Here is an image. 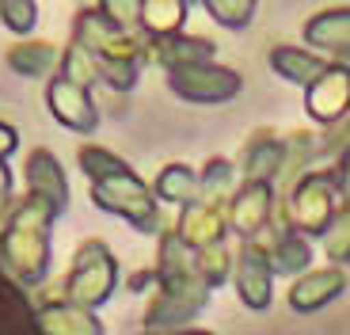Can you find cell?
Wrapping results in <instances>:
<instances>
[{
  "label": "cell",
  "instance_id": "obj_1",
  "mask_svg": "<svg viewBox=\"0 0 350 335\" xmlns=\"http://www.w3.org/2000/svg\"><path fill=\"white\" fill-rule=\"evenodd\" d=\"M62 213L50 202L23 194L12 206V217L0 232V274L16 286H38L50 274V229Z\"/></svg>",
  "mask_w": 350,
  "mask_h": 335
},
{
  "label": "cell",
  "instance_id": "obj_2",
  "mask_svg": "<svg viewBox=\"0 0 350 335\" xmlns=\"http://www.w3.org/2000/svg\"><path fill=\"white\" fill-rule=\"evenodd\" d=\"M339 210H342V194L339 183H335V168H308L301 179H293L286 202L278 206L282 221L305 240L312 237L324 240L335 217H339Z\"/></svg>",
  "mask_w": 350,
  "mask_h": 335
},
{
  "label": "cell",
  "instance_id": "obj_3",
  "mask_svg": "<svg viewBox=\"0 0 350 335\" xmlns=\"http://www.w3.org/2000/svg\"><path fill=\"white\" fill-rule=\"evenodd\" d=\"M92 202L103 213H114V217L130 221L133 229L145 232V237H157V232L167 229L164 217H160V202H157V194H152V187L133 168L92 183Z\"/></svg>",
  "mask_w": 350,
  "mask_h": 335
},
{
  "label": "cell",
  "instance_id": "obj_4",
  "mask_svg": "<svg viewBox=\"0 0 350 335\" xmlns=\"http://www.w3.org/2000/svg\"><path fill=\"white\" fill-rule=\"evenodd\" d=\"M118 290V259L103 240H84L72 256V267L65 274V301L96 312L99 305L114 297Z\"/></svg>",
  "mask_w": 350,
  "mask_h": 335
},
{
  "label": "cell",
  "instance_id": "obj_5",
  "mask_svg": "<svg viewBox=\"0 0 350 335\" xmlns=\"http://www.w3.org/2000/svg\"><path fill=\"white\" fill-rule=\"evenodd\" d=\"M213 290L194 274H183V278H167V282H157L149 297V309H145V332H183V324L202 317V309L210 305Z\"/></svg>",
  "mask_w": 350,
  "mask_h": 335
},
{
  "label": "cell",
  "instance_id": "obj_6",
  "mask_svg": "<svg viewBox=\"0 0 350 335\" xmlns=\"http://www.w3.org/2000/svg\"><path fill=\"white\" fill-rule=\"evenodd\" d=\"M167 88L175 92L179 99L187 103H202V107H213V103H228L237 99L240 88H244V77L228 65H183V69H172L167 72Z\"/></svg>",
  "mask_w": 350,
  "mask_h": 335
},
{
  "label": "cell",
  "instance_id": "obj_7",
  "mask_svg": "<svg viewBox=\"0 0 350 335\" xmlns=\"http://www.w3.org/2000/svg\"><path fill=\"white\" fill-rule=\"evenodd\" d=\"M274 213H278V194L271 183H240V191L228 202V232L240 244H255L271 229Z\"/></svg>",
  "mask_w": 350,
  "mask_h": 335
},
{
  "label": "cell",
  "instance_id": "obj_8",
  "mask_svg": "<svg viewBox=\"0 0 350 335\" xmlns=\"http://www.w3.org/2000/svg\"><path fill=\"white\" fill-rule=\"evenodd\" d=\"M255 244L267 252V263H271V271H274V278H301V274H308L312 271V244H308L301 232H293L282 221V213H274V221H271V229L262 232Z\"/></svg>",
  "mask_w": 350,
  "mask_h": 335
},
{
  "label": "cell",
  "instance_id": "obj_9",
  "mask_svg": "<svg viewBox=\"0 0 350 335\" xmlns=\"http://www.w3.org/2000/svg\"><path fill=\"white\" fill-rule=\"evenodd\" d=\"M305 111L324 130H335L339 122H347L350 118V65H339V62L327 65L324 77L305 92Z\"/></svg>",
  "mask_w": 350,
  "mask_h": 335
},
{
  "label": "cell",
  "instance_id": "obj_10",
  "mask_svg": "<svg viewBox=\"0 0 350 335\" xmlns=\"http://www.w3.org/2000/svg\"><path fill=\"white\" fill-rule=\"evenodd\" d=\"M232 282L247 309L262 312L274 301V271L267 263V252L259 244H240L237 247V267H232Z\"/></svg>",
  "mask_w": 350,
  "mask_h": 335
},
{
  "label": "cell",
  "instance_id": "obj_11",
  "mask_svg": "<svg viewBox=\"0 0 350 335\" xmlns=\"http://www.w3.org/2000/svg\"><path fill=\"white\" fill-rule=\"evenodd\" d=\"M46 107L50 115L65 126V130H77V133H92L99 126V107L92 99V92L72 84L65 77H53L46 84Z\"/></svg>",
  "mask_w": 350,
  "mask_h": 335
},
{
  "label": "cell",
  "instance_id": "obj_12",
  "mask_svg": "<svg viewBox=\"0 0 350 335\" xmlns=\"http://www.w3.org/2000/svg\"><path fill=\"white\" fill-rule=\"evenodd\" d=\"M347 286H350V278L342 267H316V271H308L289 282L286 301L293 312H316V309H324V305H332L339 293H347Z\"/></svg>",
  "mask_w": 350,
  "mask_h": 335
},
{
  "label": "cell",
  "instance_id": "obj_13",
  "mask_svg": "<svg viewBox=\"0 0 350 335\" xmlns=\"http://www.w3.org/2000/svg\"><path fill=\"white\" fill-rule=\"evenodd\" d=\"M172 229L179 232V240H183L191 252H202V247L228 240V210L191 202V206H183V210H179V221H175Z\"/></svg>",
  "mask_w": 350,
  "mask_h": 335
},
{
  "label": "cell",
  "instance_id": "obj_14",
  "mask_svg": "<svg viewBox=\"0 0 350 335\" xmlns=\"http://www.w3.org/2000/svg\"><path fill=\"white\" fill-rule=\"evenodd\" d=\"M23 179H27V194H35V198L50 202L57 213H65V206H69V183H65L62 160L53 157L50 149H35L27 157Z\"/></svg>",
  "mask_w": 350,
  "mask_h": 335
},
{
  "label": "cell",
  "instance_id": "obj_15",
  "mask_svg": "<svg viewBox=\"0 0 350 335\" xmlns=\"http://www.w3.org/2000/svg\"><path fill=\"white\" fill-rule=\"evenodd\" d=\"M286 168V137H278L274 130L255 133L244 149V160H240V183H271L282 176Z\"/></svg>",
  "mask_w": 350,
  "mask_h": 335
},
{
  "label": "cell",
  "instance_id": "obj_16",
  "mask_svg": "<svg viewBox=\"0 0 350 335\" xmlns=\"http://www.w3.org/2000/svg\"><path fill=\"white\" fill-rule=\"evenodd\" d=\"M217 46L206 35H167V38H149V62L160 65L164 72L183 69V65H210Z\"/></svg>",
  "mask_w": 350,
  "mask_h": 335
},
{
  "label": "cell",
  "instance_id": "obj_17",
  "mask_svg": "<svg viewBox=\"0 0 350 335\" xmlns=\"http://www.w3.org/2000/svg\"><path fill=\"white\" fill-rule=\"evenodd\" d=\"M305 42L332 53L339 65H350V8H324L305 23Z\"/></svg>",
  "mask_w": 350,
  "mask_h": 335
},
{
  "label": "cell",
  "instance_id": "obj_18",
  "mask_svg": "<svg viewBox=\"0 0 350 335\" xmlns=\"http://www.w3.org/2000/svg\"><path fill=\"white\" fill-rule=\"evenodd\" d=\"M267 62H271V69L278 72L286 84H297V88H305V92L312 88L316 80L327 72V65H332L324 53L301 50V46H274Z\"/></svg>",
  "mask_w": 350,
  "mask_h": 335
},
{
  "label": "cell",
  "instance_id": "obj_19",
  "mask_svg": "<svg viewBox=\"0 0 350 335\" xmlns=\"http://www.w3.org/2000/svg\"><path fill=\"white\" fill-rule=\"evenodd\" d=\"M38 332L42 335H103V320L96 312L69 305V301H42L38 305Z\"/></svg>",
  "mask_w": 350,
  "mask_h": 335
},
{
  "label": "cell",
  "instance_id": "obj_20",
  "mask_svg": "<svg viewBox=\"0 0 350 335\" xmlns=\"http://www.w3.org/2000/svg\"><path fill=\"white\" fill-rule=\"evenodd\" d=\"M0 335H42L38 332V309L31 305L23 286L0 274Z\"/></svg>",
  "mask_w": 350,
  "mask_h": 335
},
{
  "label": "cell",
  "instance_id": "obj_21",
  "mask_svg": "<svg viewBox=\"0 0 350 335\" xmlns=\"http://www.w3.org/2000/svg\"><path fill=\"white\" fill-rule=\"evenodd\" d=\"M240 191V168L225 157H213L210 164L202 168L198 176V202L202 206H217V210H228L232 194Z\"/></svg>",
  "mask_w": 350,
  "mask_h": 335
},
{
  "label": "cell",
  "instance_id": "obj_22",
  "mask_svg": "<svg viewBox=\"0 0 350 335\" xmlns=\"http://www.w3.org/2000/svg\"><path fill=\"white\" fill-rule=\"evenodd\" d=\"M187 23V0H141V35L167 38L183 35Z\"/></svg>",
  "mask_w": 350,
  "mask_h": 335
},
{
  "label": "cell",
  "instance_id": "obj_23",
  "mask_svg": "<svg viewBox=\"0 0 350 335\" xmlns=\"http://www.w3.org/2000/svg\"><path fill=\"white\" fill-rule=\"evenodd\" d=\"M152 194H157V202H172V206H191L198 202V172L191 164H167L160 168L157 183H152Z\"/></svg>",
  "mask_w": 350,
  "mask_h": 335
},
{
  "label": "cell",
  "instance_id": "obj_24",
  "mask_svg": "<svg viewBox=\"0 0 350 335\" xmlns=\"http://www.w3.org/2000/svg\"><path fill=\"white\" fill-rule=\"evenodd\" d=\"M8 65L19 77H50L62 65V53L50 42H16L8 50Z\"/></svg>",
  "mask_w": 350,
  "mask_h": 335
},
{
  "label": "cell",
  "instance_id": "obj_25",
  "mask_svg": "<svg viewBox=\"0 0 350 335\" xmlns=\"http://www.w3.org/2000/svg\"><path fill=\"white\" fill-rule=\"evenodd\" d=\"M232 267H237V256H232L228 240L194 252V271H198V278L210 286V290H217V286H225L228 278H232Z\"/></svg>",
  "mask_w": 350,
  "mask_h": 335
},
{
  "label": "cell",
  "instance_id": "obj_26",
  "mask_svg": "<svg viewBox=\"0 0 350 335\" xmlns=\"http://www.w3.org/2000/svg\"><path fill=\"white\" fill-rule=\"evenodd\" d=\"M77 160H80V172L88 176V183H99V179H107V176L130 172V164H126L122 157H114L111 149H103V145H80Z\"/></svg>",
  "mask_w": 350,
  "mask_h": 335
},
{
  "label": "cell",
  "instance_id": "obj_27",
  "mask_svg": "<svg viewBox=\"0 0 350 335\" xmlns=\"http://www.w3.org/2000/svg\"><path fill=\"white\" fill-rule=\"evenodd\" d=\"M57 77H65V80H72V84H80V88L92 92V84L99 80V65L88 50H80L77 42H69L65 53H62V65H57Z\"/></svg>",
  "mask_w": 350,
  "mask_h": 335
},
{
  "label": "cell",
  "instance_id": "obj_28",
  "mask_svg": "<svg viewBox=\"0 0 350 335\" xmlns=\"http://www.w3.org/2000/svg\"><path fill=\"white\" fill-rule=\"evenodd\" d=\"M320 152V142H316L308 130H297L286 137V168H282V176H305L308 172V160Z\"/></svg>",
  "mask_w": 350,
  "mask_h": 335
},
{
  "label": "cell",
  "instance_id": "obj_29",
  "mask_svg": "<svg viewBox=\"0 0 350 335\" xmlns=\"http://www.w3.org/2000/svg\"><path fill=\"white\" fill-rule=\"evenodd\" d=\"M206 12L228 31H244L255 19V0H206Z\"/></svg>",
  "mask_w": 350,
  "mask_h": 335
},
{
  "label": "cell",
  "instance_id": "obj_30",
  "mask_svg": "<svg viewBox=\"0 0 350 335\" xmlns=\"http://www.w3.org/2000/svg\"><path fill=\"white\" fill-rule=\"evenodd\" d=\"M0 23L12 35H31L38 23V4L35 0H0Z\"/></svg>",
  "mask_w": 350,
  "mask_h": 335
},
{
  "label": "cell",
  "instance_id": "obj_31",
  "mask_svg": "<svg viewBox=\"0 0 350 335\" xmlns=\"http://www.w3.org/2000/svg\"><path fill=\"white\" fill-rule=\"evenodd\" d=\"M324 252H327L332 263H347V256H350V206H342L339 217H335V225L327 229Z\"/></svg>",
  "mask_w": 350,
  "mask_h": 335
},
{
  "label": "cell",
  "instance_id": "obj_32",
  "mask_svg": "<svg viewBox=\"0 0 350 335\" xmlns=\"http://www.w3.org/2000/svg\"><path fill=\"white\" fill-rule=\"evenodd\" d=\"M103 16L122 31H141V0H103Z\"/></svg>",
  "mask_w": 350,
  "mask_h": 335
},
{
  "label": "cell",
  "instance_id": "obj_33",
  "mask_svg": "<svg viewBox=\"0 0 350 335\" xmlns=\"http://www.w3.org/2000/svg\"><path fill=\"white\" fill-rule=\"evenodd\" d=\"M12 206H16V198H12V168L0 160V232L12 217Z\"/></svg>",
  "mask_w": 350,
  "mask_h": 335
},
{
  "label": "cell",
  "instance_id": "obj_34",
  "mask_svg": "<svg viewBox=\"0 0 350 335\" xmlns=\"http://www.w3.org/2000/svg\"><path fill=\"white\" fill-rule=\"evenodd\" d=\"M335 183H339L342 206H350V145L339 152V160H335Z\"/></svg>",
  "mask_w": 350,
  "mask_h": 335
},
{
  "label": "cell",
  "instance_id": "obj_35",
  "mask_svg": "<svg viewBox=\"0 0 350 335\" xmlns=\"http://www.w3.org/2000/svg\"><path fill=\"white\" fill-rule=\"evenodd\" d=\"M16 149H19V133L12 130L8 122H0V160L8 164V157H12Z\"/></svg>",
  "mask_w": 350,
  "mask_h": 335
},
{
  "label": "cell",
  "instance_id": "obj_36",
  "mask_svg": "<svg viewBox=\"0 0 350 335\" xmlns=\"http://www.w3.org/2000/svg\"><path fill=\"white\" fill-rule=\"evenodd\" d=\"M149 286H157V271H152V267H149V271H141V274H133V278H130V290H133V293L149 290Z\"/></svg>",
  "mask_w": 350,
  "mask_h": 335
},
{
  "label": "cell",
  "instance_id": "obj_37",
  "mask_svg": "<svg viewBox=\"0 0 350 335\" xmlns=\"http://www.w3.org/2000/svg\"><path fill=\"white\" fill-rule=\"evenodd\" d=\"M141 335H213V332H202V327H183V332H141Z\"/></svg>",
  "mask_w": 350,
  "mask_h": 335
},
{
  "label": "cell",
  "instance_id": "obj_38",
  "mask_svg": "<svg viewBox=\"0 0 350 335\" xmlns=\"http://www.w3.org/2000/svg\"><path fill=\"white\" fill-rule=\"evenodd\" d=\"M347 267H350V256H347Z\"/></svg>",
  "mask_w": 350,
  "mask_h": 335
}]
</instances>
